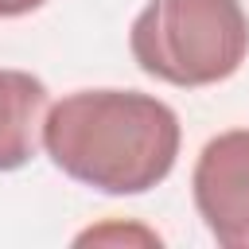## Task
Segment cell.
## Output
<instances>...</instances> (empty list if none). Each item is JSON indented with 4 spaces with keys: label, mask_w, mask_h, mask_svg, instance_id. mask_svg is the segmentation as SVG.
Returning a JSON list of instances; mask_svg holds the SVG:
<instances>
[{
    "label": "cell",
    "mask_w": 249,
    "mask_h": 249,
    "mask_svg": "<svg viewBox=\"0 0 249 249\" xmlns=\"http://www.w3.org/2000/svg\"><path fill=\"white\" fill-rule=\"evenodd\" d=\"M51 163L101 195H144L179 160V117L140 89H74L43 113L39 128Z\"/></svg>",
    "instance_id": "6da1fadb"
},
{
    "label": "cell",
    "mask_w": 249,
    "mask_h": 249,
    "mask_svg": "<svg viewBox=\"0 0 249 249\" xmlns=\"http://www.w3.org/2000/svg\"><path fill=\"white\" fill-rule=\"evenodd\" d=\"M136 66L167 86L198 89L226 82L249 54V16L241 0H148L132 27Z\"/></svg>",
    "instance_id": "7a4b0ae2"
},
{
    "label": "cell",
    "mask_w": 249,
    "mask_h": 249,
    "mask_svg": "<svg viewBox=\"0 0 249 249\" xmlns=\"http://www.w3.org/2000/svg\"><path fill=\"white\" fill-rule=\"evenodd\" d=\"M191 195L222 249H249V128H226L202 144Z\"/></svg>",
    "instance_id": "3957f363"
},
{
    "label": "cell",
    "mask_w": 249,
    "mask_h": 249,
    "mask_svg": "<svg viewBox=\"0 0 249 249\" xmlns=\"http://www.w3.org/2000/svg\"><path fill=\"white\" fill-rule=\"evenodd\" d=\"M47 86L27 70L0 66V171H16L35 156V132L43 128Z\"/></svg>",
    "instance_id": "277c9868"
},
{
    "label": "cell",
    "mask_w": 249,
    "mask_h": 249,
    "mask_svg": "<svg viewBox=\"0 0 249 249\" xmlns=\"http://www.w3.org/2000/svg\"><path fill=\"white\" fill-rule=\"evenodd\" d=\"M47 0H0V19H16V16H27L35 8H43Z\"/></svg>",
    "instance_id": "5b68a950"
}]
</instances>
